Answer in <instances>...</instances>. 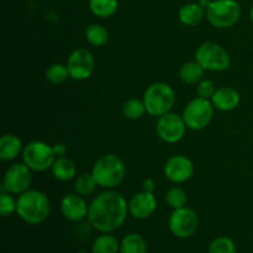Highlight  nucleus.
Masks as SVG:
<instances>
[{"label":"nucleus","instance_id":"nucleus-1","mask_svg":"<svg viewBox=\"0 0 253 253\" xmlns=\"http://www.w3.org/2000/svg\"><path fill=\"white\" fill-rule=\"evenodd\" d=\"M128 212L125 198L115 190L96 195L89 205V224L99 232L110 234L124 224Z\"/></svg>","mask_w":253,"mask_h":253},{"label":"nucleus","instance_id":"nucleus-2","mask_svg":"<svg viewBox=\"0 0 253 253\" xmlns=\"http://www.w3.org/2000/svg\"><path fill=\"white\" fill-rule=\"evenodd\" d=\"M49 209L48 198L40 190H26L16 200V214L30 225H40L46 221Z\"/></svg>","mask_w":253,"mask_h":253},{"label":"nucleus","instance_id":"nucleus-3","mask_svg":"<svg viewBox=\"0 0 253 253\" xmlns=\"http://www.w3.org/2000/svg\"><path fill=\"white\" fill-rule=\"evenodd\" d=\"M91 174L95 178L99 187L113 189L124 180L126 168L123 160L114 153L104 155L94 163Z\"/></svg>","mask_w":253,"mask_h":253},{"label":"nucleus","instance_id":"nucleus-4","mask_svg":"<svg viewBox=\"0 0 253 253\" xmlns=\"http://www.w3.org/2000/svg\"><path fill=\"white\" fill-rule=\"evenodd\" d=\"M142 100L146 106V113L160 118L170 113L175 103V93L169 84L157 82L146 89Z\"/></svg>","mask_w":253,"mask_h":253},{"label":"nucleus","instance_id":"nucleus-5","mask_svg":"<svg viewBox=\"0 0 253 253\" xmlns=\"http://www.w3.org/2000/svg\"><path fill=\"white\" fill-rule=\"evenodd\" d=\"M241 7L236 0H214L207 5V17L216 29H227L239 21Z\"/></svg>","mask_w":253,"mask_h":253},{"label":"nucleus","instance_id":"nucleus-6","mask_svg":"<svg viewBox=\"0 0 253 253\" xmlns=\"http://www.w3.org/2000/svg\"><path fill=\"white\" fill-rule=\"evenodd\" d=\"M195 61L204 68V71L210 72H224L231 64L226 49L211 41L204 42L198 47Z\"/></svg>","mask_w":253,"mask_h":253},{"label":"nucleus","instance_id":"nucleus-7","mask_svg":"<svg viewBox=\"0 0 253 253\" xmlns=\"http://www.w3.org/2000/svg\"><path fill=\"white\" fill-rule=\"evenodd\" d=\"M183 120L190 130H203L207 127L214 116V105L208 99L197 96L185 105L183 110Z\"/></svg>","mask_w":253,"mask_h":253},{"label":"nucleus","instance_id":"nucleus-8","mask_svg":"<svg viewBox=\"0 0 253 253\" xmlns=\"http://www.w3.org/2000/svg\"><path fill=\"white\" fill-rule=\"evenodd\" d=\"M22 160L34 172H43L52 167L56 157L51 146L42 141H32L22 150Z\"/></svg>","mask_w":253,"mask_h":253},{"label":"nucleus","instance_id":"nucleus-9","mask_svg":"<svg viewBox=\"0 0 253 253\" xmlns=\"http://www.w3.org/2000/svg\"><path fill=\"white\" fill-rule=\"evenodd\" d=\"M168 227L175 237L188 239L197 232L199 227V217L190 208L184 207L175 209L168 220Z\"/></svg>","mask_w":253,"mask_h":253},{"label":"nucleus","instance_id":"nucleus-10","mask_svg":"<svg viewBox=\"0 0 253 253\" xmlns=\"http://www.w3.org/2000/svg\"><path fill=\"white\" fill-rule=\"evenodd\" d=\"M31 169L25 163H15L10 166L2 179V192L10 194H22L29 190L31 184Z\"/></svg>","mask_w":253,"mask_h":253},{"label":"nucleus","instance_id":"nucleus-11","mask_svg":"<svg viewBox=\"0 0 253 253\" xmlns=\"http://www.w3.org/2000/svg\"><path fill=\"white\" fill-rule=\"evenodd\" d=\"M185 125L183 116L178 114L168 113L158 118L156 124V132L158 137L166 143H177L183 138L185 133Z\"/></svg>","mask_w":253,"mask_h":253},{"label":"nucleus","instance_id":"nucleus-12","mask_svg":"<svg viewBox=\"0 0 253 253\" xmlns=\"http://www.w3.org/2000/svg\"><path fill=\"white\" fill-rule=\"evenodd\" d=\"M69 77L74 81H85L94 71L93 54L85 48H77L69 56L67 62Z\"/></svg>","mask_w":253,"mask_h":253},{"label":"nucleus","instance_id":"nucleus-13","mask_svg":"<svg viewBox=\"0 0 253 253\" xmlns=\"http://www.w3.org/2000/svg\"><path fill=\"white\" fill-rule=\"evenodd\" d=\"M166 178L172 183H184L192 178L194 173V166L188 157L182 155H177L170 157L166 162L163 168Z\"/></svg>","mask_w":253,"mask_h":253},{"label":"nucleus","instance_id":"nucleus-14","mask_svg":"<svg viewBox=\"0 0 253 253\" xmlns=\"http://www.w3.org/2000/svg\"><path fill=\"white\" fill-rule=\"evenodd\" d=\"M157 208V202L152 192L142 190L131 198L128 203V212L135 219L143 220L150 217Z\"/></svg>","mask_w":253,"mask_h":253},{"label":"nucleus","instance_id":"nucleus-15","mask_svg":"<svg viewBox=\"0 0 253 253\" xmlns=\"http://www.w3.org/2000/svg\"><path fill=\"white\" fill-rule=\"evenodd\" d=\"M61 211L69 221H81L88 216L89 205L84 200V197L77 194H67L61 202Z\"/></svg>","mask_w":253,"mask_h":253},{"label":"nucleus","instance_id":"nucleus-16","mask_svg":"<svg viewBox=\"0 0 253 253\" xmlns=\"http://www.w3.org/2000/svg\"><path fill=\"white\" fill-rule=\"evenodd\" d=\"M240 94L231 86H221L216 89L211 103L215 109L220 111H232L240 105Z\"/></svg>","mask_w":253,"mask_h":253},{"label":"nucleus","instance_id":"nucleus-17","mask_svg":"<svg viewBox=\"0 0 253 253\" xmlns=\"http://www.w3.org/2000/svg\"><path fill=\"white\" fill-rule=\"evenodd\" d=\"M207 15V10H204V6L197 2H189V4L183 5L178 12L180 22L185 26H195L200 24L204 16Z\"/></svg>","mask_w":253,"mask_h":253},{"label":"nucleus","instance_id":"nucleus-18","mask_svg":"<svg viewBox=\"0 0 253 253\" xmlns=\"http://www.w3.org/2000/svg\"><path fill=\"white\" fill-rule=\"evenodd\" d=\"M22 142L16 135L7 133L0 140V160L12 161L22 152Z\"/></svg>","mask_w":253,"mask_h":253},{"label":"nucleus","instance_id":"nucleus-19","mask_svg":"<svg viewBox=\"0 0 253 253\" xmlns=\"http://www.w3.org/2000/svg\"><path fill=\"white\" fill-rule=\"evenodd\" d=\"M51 170L53 177L61 182H68V180L73 179L77 173V168L73 161L66 157L56 158L53 165H52Z\"/></svg>","mask_w":253,"mask_h":253},{"label":"nucleus","instance_id":"nucleus-20","mask_svg":"<svg viewBox=\"0 0 253 253\" xmlns=\"http://www.w3.org/2000/svg\"><path fill=\"white\" fill-rule=\"evenodd\" d=\"M203 74H204V68L197 61L187 62L179 69L180 81L188 85H194L199 83L203 78Z\"/></svg>","mask_w":253,"mask_h":253},{"label":"nucleus","instance_id":"nucleus-21","mask_svg":"<svg viewBox=\"0 0 253 253\" xmlns=\"http://www.w3.org/2000/svg\"><path fill=\"white\" fill-rule=\"evenodd\" d=\"M120 253H147V244L138 234H128L120 244Z\"/></svg>","mask_w":253,"mask_h":253},{"label":"nucleus","instance_id":"nucleus-22","mask_svg":"<svg viewBox=\"0 0 253 253\" xmlns=\"http://www.w3.org/2000/svg\"><path fill=\"white\" fill-rule=\"evenodd\" d=\"M93 253H118L120 252V245L115 236L110 234H103L96 237L91 246Z\"/></svg>","mask_w":253,"mask_h":253},{"label":"nucleus","instance_id":"nucleus-23","mask_svg":"<svg viewBox=\"0 0 253 253\" xmlns=\"http://www.w3.org/2000/svg\"><path fill=\"white\" fill-rule=\"evenodd\" d=\"M119 6L118 0H89L90 11L98 17H110L116 12Z\"/></svg>","mask_w":253,"mask_h":253},{"label":"nucleus","instance_id":"nucleus-24","mask_svg":"<svg viewBox=\"0 0 253 253\" xmlns=\"http://www.w3.org/2000/svg\"><path fill=\"white\" fill-rule=\"evenodd\" d=\"M85 39L88 41V43H90L91 46L103 47L109 41V34L104 26L98 24H93L86 27Z\"/></svg>","mask_w":253,"mask_h":253},{"label":"nucleus","instance_id":"nucleus-25","mask_svg":"<svg viewBox=\"0 0 253 253\" xmlns=\"http://www.w3.org/2000/svg\"><path fill=\"white\" fill-rule=\"evenodd\" d=\"M96 187H98V183L91 173H83L77 178L76 183H74V190L77 194L82 195V197H88V195L93 194Z\"/></svg>","mask_w":253,"mask_h":253},{"label":"nucleus","instance_id":"nucleus-26","mask_svg":"<svg viewBox=\"0 0 253 253\" xmlns=\"http://www.w3.org/2000/svg\"><path fill=\"white\" fill-rule=\"evenodd\" d=\"M146 113V106L143 100L131 98L126 100L123 105V114L128 120H138Z\"/></svg>","mask_w":253,"mask_h":253},{"label":"nucleus","instance_id":"nucleus-27","mask_svg":"<svg viewBox=\"0 0 253 253\" xmlns=\"http://www.w3.org/2000/svg\"><path fill=\"white\" fill-rule=\"evenodd\" d=\"M68 78H71V77H69L68 68L64 64L53 63L46 71V79L54 85L64 83Z\"/></svg>","mask_w":253,"mask_h":253},{"label":"nucleus","instance_id":"nucleus-28","mask_svg":"<svg viewBox=\"0 0 253 253\" xmlns=\"http://www.w3.org/2000/svg\"><path fill=\"white\" fill-rule=\"evenodd\" d=\"M166 202L172 209H180L187 205L188 197L184 189L180 187H173L166 194Z\"/></svg>","mask_w":253,"mask_h":253},{"label":"nucleus","instance_id":"nucleus-29","mask_svg":"<svg viewBox=\"0 0 253 253\" xmlns=\"http://www.w3.org/2000/svg\"><path fill=\"white\" fill-rule=\"evenodd\" d=\"M209 253H236V246L230 237L220 236L210 244Z\"/></svg>","mask_w":253,"mask_h":253},{"label":"nucleus","instance_id":"nucleus-30","mask_svg":"<svg viewBox=\"0 0 253 253\" xmlns=\"http://www.w3.org/2000/svg\"><path fill=\"white\" fill-rule=\"evenodd\" d=\"M15 211H16V202L10 195V193L2 192L0 194V212H1V216H10Z\"/></svg>","mask_w":253,"mask_h":253},{"label":"nucleus","instance_id":"nucleus-31","mask_svg":"<svg viewBox=\"0 0 253 253\" xmlns=\"http://www.w3.org/2000/svg\"><path fill=\"white\" fill-rule=\"evenodd\" d=\"M215 89L214 83L211 81H208V79H202L199 83L197 84V94L199 98L208 99V100H211V98L214 96Z\"/></svg>","mask_w":253,"mask_h":253},{"label":"nucleus","instance_id":"nucleus-32","mask_svg":"<svg viewBox=\"0 0 253 253\" xmlns=\"http://www.w3.org/2000/svg\"><path fill=\"white\" fill-rule=\"evenodd\" d=\"M52 150H53V155L56 158L64 157V155H66L67 152L66 146L62 145V143H56L54 146H52Z\"/></svg>","mask_w":253,"mask_h":253},{"label":"nucleus","instance_id":"nucleus-33","mask_svg":"<svg viewBox=\"0 0 253 253\" xmlns=\"http://www.w3.org/2000/svg\"><path fill=\"white\" fill-rule=\"evenodd\" d=\"M153 189H155V182H153L151 178H148V179H146L145 182H143V190H147V192H152Z\"/></svg>","mask_w":253,"mask_h":253},{"label":"nucleus","instance_id":"nucleus-34","mask_svg":"<svg viewBox=\"0 0 253 253\" xmlns=\"http://www.w3.org/2000/svg\"><path fill=\"white\" fill-rule=\"evenodd\" d=\"M250 17H251V21L253 24V6L251 7V11H250Z\"/></svg>","mask_w":253,"mask_h":253},{"label":"nucleus","instance_id":"nucleus-35","mask_svg":"<svg viewBox=\"0 0 253 253\" xmlns=\"http://www.w3.org/2000/svg\"><path fill=\"white\" fill-rule=\"evenodd\" d=\"M77 253H89V252H85V251H79V252H77Z\"/></svg>","mask_w":253,"mask_h":253}]
</instances>
